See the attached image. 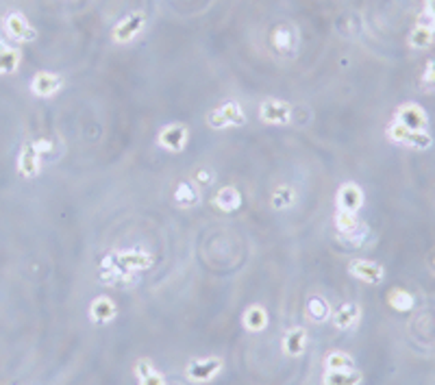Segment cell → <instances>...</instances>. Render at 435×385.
Wrapping results in <instances>:
<instances>
[{"instance_id":"obj_1","label":"cell","mask_w":435,"mask_h":385,"mask_svg":"<svg viewBox=\"0 0 435 385\" xmlns=\"http://www.w3.org/2000/svg\"><path fill=\"white\" fill-rule=\"evenodd\" d=\"M153 255L142 248H120L109 252L101 262V283L105 285H130L138 281V274L153 268Z\"/></svg>"},{"instance_id":"obj_2","label":"cell","mask_w":435,"mask_h":385,"mask_svg":"<svg viewBox=\"0 0 435 385\" xmlns=\"http://www.w3.org/2000/svg\"><path fill=\"white\" fill-rule=\"evenodd\" d=\"M53 148V142L48 140H35L26 142L18 155V173L24 179H35L41 173V159L46 157Z\"/></svg>"},{"instance_id":"obj_3","label":"cell","mask_w":435,"mask_h":385,"mask_svg":"<svg viewBox=\"0 0 435 385\" xmlns=\"http://www.w3.org/2000/svg\"><path fill=\"white\" fill-rule=\"evenodd\" d=\"M248 122V115L244 111V107L235 101H227L220 107H215L207 113V124L215 131L220 128H235V126H244Z\"/></svg>"},{"instance_id":"obj_4","label":"cell","mask_w":435,"mask_h":385,"mask_svg":"<svg viewBox=\"0 0 435 385\" xmlns=\"http://www.w3.org/2000/svg\"><path fill=\"white\" fill-rule=\"evenodd\" d=\"M385 135L389 142L414 148V150H429L433 146V138L426 131H411V128L392 120L385 128Z\"/></svg>"},{"instance_id":"obj_5","label":"cell","mask_w":435,"mask_h":385,"mask_svg":"<svg viewBox=\"0 0 435 385\" xmlns=\"http://www.w3.org/2000/svg\"><path fill=\"white\" fill-rule=\"evenodd\" d=\"M270 44H272V51L279 55V57H294L296 51H298V31L294 24L290 22H281L272 29L270 33Z\"/></svg>"},{"instance_id":"obj_6","label":"cell","mask_w":435,"mask_h":385,"mask_svg":"<svg viewBox=\"0 0 435 385\" xmlns=\"http://www.w3.org/2000/svg\"><path fill=\"white\" fill-rule=\"evenodd\" d=\"M190 142V128L181 122L165 124L157 133V144L168 153H183Z\"/></svg>"},{"instance_id":"obj_7","label":"cell","mask_w":435,"mask_h":385,"mask_svg":"<svg viewBox=\"0 0 435 385\" xmlns=\"http://www.w3.org/2000/svg\"><path fill=\"white\" fill-rule=\"evenodd\" d=\"M292 105L281 98H266L259 105V120L264 124H275V126H285L292 120Z\"/></svg>"},{"instance_id":"obj_8","label":"cell","mask_w":435,"mask_h":385,"mask_svg":"<svg viewBox=\"0 0 435 385\" xmlns=\"http://www.w3.org/2000/svg\"><path fill=\"white\" fill-rule=\"evenodd\" d=\"M144 26H146V16L142 11H133L113 26L111 39L116 44H128V41H133L144 31Z\"/></svg>"},{"instance_id":"obj_9","label":"cell","mask_w":435,"mask_h":385,"mask_svg":"<svg viewBox=\"0 0 435 385\" xmlns=\"http://www.w3.org/2000/svg\"><path fill=\"white\" fill-rule=\"evenodd\" d=\"M63 76L57 72H48V70H39L33 78H31V92L37 98H53L63 90Z\"/></svg>"},{"instance_id":"obj_10","label":"cell","mask_w":435,"mask_h":385,"mask_svg":"<svg viewBox=\"0 0 435 385\" xmlns=\"http://www.w3.org/2000/svg\"><path fill=\"white\" fill-rule=\"evenodd\" d=\"M366 202V196H364V190L353 183V181H346L337 188V194H335V207L337 211H348V213H357Z\"/></svg>"},{"instance_id":"obj_11","label":"cell","mask_w":435,"mask_h":385,"mask_svg":"<svg viewBox=\"0 0 435 385\" xmlns=\"http://www.w3.org/2000/svg\"><path fill=\"white\" fill-rule=\"evenodd\" d=\"M5 31L14 41H20V44H31V41L37 39V31L35 26L26 20L24 14L20 11H11L5 18Z\"/></svg>"},{"instance_id":"obj_12","label":"cell","mask_w":435,"mask_h":385,"mask_svg":"<svg viewBox=\"0 0 435 385\" xmlns=\"http://www.w3.org/2000/svg\"><path fill=\"white\" fill-rule=\"evenodd\" d=\"M433 41H435V20L424 11L409 33V46L416 51H424L433 46Z\"/></svg>"},{"instance_id":"obj_13","label":"cell","mask_w":435,"mask_h":385,"mask_svg":"<svg viewBox=\"0 0 435 385\" xmlns=\"http://www.w3.org/2000/svg\"><path fill=\"white\" fill-rule=\"evenodd\" d=\"M394 122L411 128V131H426L429 126V115L426 111L418 105V103H405L396 109L394 113Z\"/></svg>"},{"instance_id":"obj_14","label":"cell","mask_w":435,"mask_h":385,"mask_svg":"<svg viewBox=\"0 0 435 385\" xmlns=\"http://www.w3.org/2000/svg\"><path fill=\"white\" fill-rule=\"evenodd\" d=\"M348 274L364 281V283L379 285L385 279V268L377 262H370V260H353L351 264H348Z\"/></svg>"},{"instance_id":"obj_15","label":"cell","mask_w":435,"mask_h":385,"mask_svg":"<svg viewBox=\"0 0 435 385\" xmlns=\"http://www.w3.org/2000/svg\"><path fill=\"white\" fill-rule=\"evenodd\" d=\"M222 359L220 357H205V359H192L188 364V376L196 383H207L211 381L218 372L222 370Z\"/></svg>"},{"instance_id":"obj_16","label":"cell","mask_w":435,"mask_h":385,"mask_svg":"<svg viewBox=\"0 0 435 385\" xmlns=\"http://www.w3.org/2000/svg\"><path fill=\"white\" fill-rule=\"evenodd\" d=\"M87 314H90V320L94 324H109L111 320H116L118 307H116V303L111 301L109 296H96L94 301L90 303Z\"/></svg>"},{"instance_id":"obj_17","label":"cell","mask_w":435,"mask_h":385,"mask_svg":"<svg viewBox=\"0 0 435 385\" xmlns=\"http://www.w3.org/2000/svg\"><path fill=\"white\" fill-rule=\"evenodd\" d=\"M335 229L346 240H357L359 233H366V225L359 222L357 213H348V211H337L335 213Z\"/></svg>"},{"instance_id":"obj_18","label":"cell","mask_w":435,"mask_h":385,"mask_svg":"<svg viewBox=\"0 0 435 385\" xmlns=\"http://www.w3.org/2000/svg\"><path fill=\"white\" fill-rule=\"evenodd\" d=\"M331 320H333L335 329L348 331V329L357 327V322L362 320V307L357 303H344L342 307H337L331 314Z\"/></svg>"},{"instance_id":"obj_19","label":"cell","mask_w":435,"mask_h":385,"mask_svg":"<svg viewBox=\"0 0 435 385\" xmlns=\"http://www.w3.org/2000/svg\"><path fill=\"white\" fill-rule=\"evenodd\" d=\"M304 346H307V331L302 327H294L285 331L281 339V349L287 357H300L304 353Z\"/></svg>"},{"instance_id":"obj_20","label":"cell","mask_w":435,"mask_h":385,"mask_svg":"<svg viewBox=\"0 0 435 385\" xmlns=\"http://www.w3.org/2000/svg\"><path fill=\"white\" fill-rule=\"evenodd\" d=\"M211 205L218 209V211H225V213H233L242 207V194L235 185H225L220 188L213 198H211Z\"/></svg>"},{"instance_id":"obj_21","label":"cell","mask_w":435,"mask_h":385,"mask_svg":"<svg viewBox=\"0 0 435 385\" xmlns=\"http://www.w3.org/2000/svg\"><path fill=\"white\" fill-rule=\"evenodd\" d=\"M242 324L246 331L250 333H261V331H266L268 327V312L266 307H261V305H250L244 316H242Z\"/></svg>"},{"instance_id":"obj_22","label":"cell","mask_w":435,"mask_h":385,"mask_svg":"<svg viewBox=\"0 0 435 385\" xmlns=\"http://www.w3.org/2000/svg\"><path fill=\"white\" fill-rule=\"evenodd\" d=\"M20 63H22L20 48L7 44V41H0V74H14V72H18Z\"/></svg>"},{"instance_id":"obj_23","label":"cell","mask_w":435,"mask_h":385,"mask_svg":"<svg viewBox=\"0 0 435 385\" xmlns=\"http://www.w3.org/2000/svg\"><path fill=\"white\" fill-rule=\"evenodd\" d=\"M364 374L355 370H324L322 383L324 385H359Z\"/></svg>"},{"instance_id":"obj_24","label":"cell","mask_w":435,"mask_h":385,"mask_svg":"<svg viewBox=\"0 0 435 385\" xmlns=\"http://www.w3.org/2000/svg\"><path fill=\"white\" fill-rule=\"evenodd\" d=\"M135 374L140 385H165V376L153 366L150 359H140L135 364Z\"/></svg>"},{"instance_id":"obj_25","label":"cell","mask_w":435,"mask_h":385,"mask_svg":"<svg viewBox=\"0 0 435 385\" xmlns=\"http://www.w3.org/2000/svg\"><path fill=\"white\" fill-rule=\"evenodd\" d=\"M387 305L394 309V312L407 314V312L414 309L416 298H414L411 292H407V289H403V287H396V289H392V292L387 294Z\"/></svg>"},{"instance_id":"obj_26","label":"cell","mask_w":435,"mask_h":385,"mask_svg":"<svg viewBox=\"0 0 435 385\" xmlns=\"http://www.w3.org/2000/svg\"><path fill=\"white\" fill-rule=\"evenodd\" d=\"M174 200H177V205L183 207V209H192V207H196L200 202V194L192 183L181 181L177 185V190H174Z\"/></svg>"},{"instance_id":"obj_27","label":"cell","mask_w":435,"mask_h":385,"mask_svg":"<svg viewBox=\"0 0 435 385\" xmlns=\"http://www.w3.org/2000/svg\"><path fill=\"white\" fill-rule=\"evenodd\" d=\"M331 305L324 301V298H320V296H312L309 301H307V316H309V320L312 322H316V324H322V322H327L329 318H331Z\"/></svg>"},{"instance_id":"obj_28","label":"cell","mask_w":435,"mask_h":385,"mask_svg":"<svg viewBox=\"0 0 435 385\" xmlns=\"http://www.w3.org/2000/svg\"><path fill=\"white\" fill-rule=\"evenodd\" d=\"M296 190L294 188H290V185H279L275 192H272V209H277V211H285V209H290V207H294L296 205Z\"/></svg>"},{"instance_id":"obj_29","label":"cell","mask_w":435,"mask_h":385,"mask_svg":"<svg viewBox=\"0 0 435 385\" xmlns=\"http://www.w3.org/2000/svg\"><path fill=\"white\" fill-rule=\"evenodd\" d=\"M324 366L327 370H355V359L348 353L333 351L324 357Z\"/></svg>"},{"instance_id":"obj_30","label":"cell","mask_w":435,"mask_h":385,"mask_svg":"<svg viewBox=\"0 0 435 385\" xmlns=\"http://www.w3.org/2000/svg\"><path fill=\"white\" fill-rule=\"evenodd\" d=\"M420 88H422V92H435V59H429L424 63V70L420 76Z\"/></svg>"},{"instance_id":"obj_31","label":"cell","mask_w":435,"mask_h":385,"mask_svg":"<svg viewBox=\"0 0 435 385\" xmlns=\"http://www.w3.org/2000/svg\"><path fill=\"white\" fill-rule=\"evenodd\" d=\"M196 181H198L203 188H207V185L213 183V177H211V173H207V170H198V173H196Z\"/></svg>"},{"instance_id":"obj_32","label":"cell","mask_w":435,"mask_h":385,"mask_svg":"<svg viewBox=\"0 0 435 385\" xmlns=\"http://www.w3.org/2000/svg\"><path fill=\"white\" fill-rule=\"evenodd\" d=\"M426 14L435 20V0H426Z\"/></svg>"},{"instance_id":"obj_33","label":"cell","mask_w":435,"mask_h":385,"mask_svg":"<svg viewBox=\"0 0 435 385\" xmlns=\"http://www.w3.org/2000/svg\"><path fill=\"white\" fill-rule=\"evenodd\" d=\"M433 266H435V260H433Z\"/></svg>"}]
</instances>
